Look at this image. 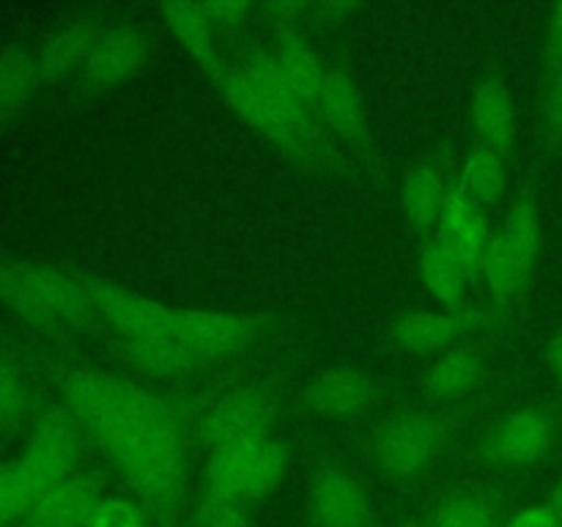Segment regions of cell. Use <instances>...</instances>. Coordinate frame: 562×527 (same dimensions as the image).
I'll use <instances>...</instances> for the list:
<instances>
[{"mask_svg": "<svg viewBox=\"0 0 562 527\" xmlns=\"http://www.w3.org/2000/svg\"><path fill=\"white\" fill-rule=\"evenodd\" d=\"M143 55H146V38L135 25L108 27L93 44L80 75L93 91H104L130 80L140 69Z\"/></svg>", "mask_w": 562, "mask_h": 527, "instance_id": "cell-13", "label": "cell"}, {"mask_svg": "<svg viewBox=\"0 0 562 527\" xmlns=\"http://www.w3.org/2000/svg\"><path fill=\"white\" fill-rule=\"evenodd\" d=\"M0 300L36 324H77L93 316L80 274L0 256Z\"/></svg>", "mask_w": 562, "mask_h": 527, "instance_id": "cell-3", "label": "cell"}, {"mask_svg": "<svg viewBox=\"0 0 562 527\" xmlns=\"http://www.w3.org/2000/svg\"><path fill=\"white\" fill-rule=\"evenodd\" d=\"M77 445H80V426L66 410H47L31 428L20 464L31 475L38 494L53 489L55 483L75 475Z\"/></svg>", "mask_w": 562, "mask_h": 527, "instance_id": "cell-7", "label": "cell"}, {"mask_svg": "<svg viewBox=\"0 0 562 527\" xmlns=\"http://www.w3.org/2000/svg\"><path fill=\"white\" fill-rule=\"evenodd\" d=\"M274 60H278L280 71L285 75L289 86L294 88L296 97L307 104V108L316 113L318 97H322L324 80H327V64L322 60V55L307 44V38L302 33L280 31L278 47H274Z\"/></svg>", "mask_w": 562, "mask_h": 527, "instance_id": "cell-18", "label": "cell"}, {"mask_svg": "<svg viewBox=\"0 0 562 527\" xmlns=\"http://www.w3.org/2000/svg\"><path fill=\"white\" fill-rule=\"evenodd\" d=\"M445 426L431 412H401L376 437V456L395 478H417L437 461Z\"/></svg>", "mask_w": 562, "mask_h": 527, "instance_id": "cell-6", "label": "cell"}, {"mask_svg": "<svg viewBox=\"0 0 562 527\" xmlns=\"http://www.w3.org/2000/svg\"><path fill=\"white\" fill-rule=\"evenodd\" d=\"M231 108L285 157L305 165H327L333 143L316 113L302 102L280 71L272 53H256L234 71L214 75Z\"/></svg>", "mask_w": 562, "mask_h": 527, "instance_id": "cell-1", "label": "cell"}, {"mask_svg": "<svg viewBox=\"0 0 562 527\" xmlns=\"http://www.w3.org/2000/svg\"><path fill=\"white\" fill-rule=\"evenodd\" d=\"M27 377L14 355H0V426H14L27 410Z\"/></svg>", "mask_w": 562, "mask_h": 527, "instance_id": "cell-32", "label": "cell"}, {"mask_svg": "<svg viewBox=\"0 0 562 527\" xmlns=\"http://www.w3.org/2000/svg\"><path fill=\"white\" fill-rule=\"evenodd\" d=\"M472 132L477 148H486L499 157H505L514 146L516 104L503 80H486L477 88L472 102Z\"/></svg>", "mask_w": 562, "mask_h": 527, "instance_id": "cell-16", "label": "cell"}, {"mask_svg": "<svg viewBox=\"0 0 562 527\" xmlns=\"http://www.w3.org/2000/svg\"><path fill=\"white\" fill-rule=\"evenodd\" d=\"M104 33L102 20L93 14H80L66 22L60 31H55L47 38L42 49L36 53L38 75L47 82H58L71 77L75 71H82L93 44Z\"/></svg>", "mask_w": 562, "mask_h": 527, "instance_id": "cell-14", "label": "cell"}, {"mask_svg": "<svg viewBox=\"0 0 562 527\" xmlns=\"http://www.w3.org/2000/svg\"><path fill=\"white\" fill-rule=\"evenodd\" d=\"M38 80L42 75H38L36 55L22 49L0 53V119L20 110L31 99Z\"/></svg>", "mask_w": 562, "mask_h": 527, "instance_id": "cell-28", "label": "cell"}, {"mask_svg": "<svg viewBox=\"0 0 562 527\" xmlns=\"http://www.w3.org/2000/svg\"><path fill=\"white\" fill-rule=\"evenodd\" d=\"M371 382L349 366L324 371L307 390V404L324 417L357 415L371 401Z\"/></svg>", "mask_w": 562, "mask_h": 527, "instance_id": "cell-19", "label": "cell"}, {"mask_svg": "<svg viewBox=\"0 0 562 527\" xmlns=\"http://www.w3.org/2000/svg\"><path fill=\"white\" fill-rule=\"evenodd\" d=\"M486 368L470 349H453L434 362L428 373V390L439 401H461L481 388Z\"/></svg>", "mask_w": 562, "mask_h": 527, "instance_id": "cell-25", "label": "cell"}, {"mask_svg": "<svg viewBox=\"0 0 562 527\" xmlns=\"http://www.w3.org/2000/svg\"><path fill=\"white\" fill-rule=\"evenodd\" d=\"M420 272L428 291H431L439 302H445V305L450 307L459 305V302L464 300L467 289H470V269H467L459 258L450 256L448 250H442L439 245H431L423 250Z\"/></svg>", "mask_w": 562, "mask_h": 527, "instance_id": "cell-26", "label": "cell"}, {"mask_svg": "<svg viewBox=\"0 0 562 527\" xmlns=\"http://www.w3.org/2000/svg\"><path fill=\"white\" fill-rule=\"evenodd\" d=\"M538 253H541L538 203L530 192H525L510 206L503 228L494 234L492 250H488L486 267H483L494 302L505 305L527 289L532 272H536Z\"/></svg>", "mask_w": 562, "mask_h": 527, "instance_id": "cell-4", "label": "cell"}, {"mask_svg": "<svg viewBox=\"0 0 562 527\" xmlns=\"http://www.w3.org/2000/svg\"><path fill=\"white\" fill-rule=\"evenodd\" d=\"M256 442L209 450L206 494L236 500V503L247 505V486H250L252 450H256Z\"/></svg>", "mask_w": 562, "mask_h": 527, "instance_id": "cell-22", "label": "cell"}, {"mask_svg": "<svg viewBox=\"0 0 562 527\" xmlns=\"http://www.w3.org/2000/svg\"><path fill=\"white\" fill-rule=\"evenodd\" d=\"M547 360H549V366H552L554 377H558L562 382V329H560V333H554L552 338H549Z\"/></svg>", "mask_w": 562, "mask_h": 527, "instance_id": "cell-39", "label": "cell"}, {"mask_svg": "<svg viewBox=\"0 0 562 527\" xmlns=\"http://www.w3.org/2000/svg\"><path fill=\"white\" fill-rule=\"evenodd\" d=\"M448 187H445L442 173L434 165H417L404 184V209L406 217L415 228L428 231L437 228L442 220L445 206H448Z\"/></svg>", "mask_w": 562, "mask_h": 527, "instance_id": "cell-23", "label": "cell"}, {"mask_svg": "<svg viewBox=\"0 0 562 527\" xmlns=\"http://www.w3.org/2000/svg\"><path fill=\"white\" fill-rule=\"evenodd\" d=\"M508 527H558V522L547 505H532V508L519 511Z\"/></svg>", "mask_w": 562, "mask_h": 527, "instance_id": "cell-37", "label": "cell"}, {"mask_svg": "<svg viewBox=\"0 0 562 527\" xmlns=\"http://www.w3.org/2000/svg\"><path fill=\"white\" fill-rule=\"evenodd\" d=\"M494 234L488 231L483 209L475 206L461 190L450 192L448 206L437 225V245L459 258L472 274L483 272Z\"/></svg>", "mask_w": 562, "mask_h": 527, "instance_id": "cell-11", "label": "cell"}, {"mask_svg": "<svg viewBox=\"0 0 562 527\" xmlns=\"http://www.w3.org/2000/svg\"><path fill=\"white\" fill-rule=\"evenodd\" d=\"M459 190L470 198L475 206H492L505 192V165L499 154L486 152V148H472L464 162Z\"/></svg>", "mask_w": 562, "mask_h": 527, "instance_id": "cell-27", "label": "cell"}, {"mask_svg": "<svg viewBox=\"0 0 562 527\" xmlns=\"http://www.w3.org/2000/svg\"><path fill=\"white\" fill-rule=\"evenodd\" d=\"M549 511H552L554 522H558V527H562V483H558V489L552 492V497H549Z\"/></svg>", "mask_w": 562, "mask_h": 527, "instance_id": "cell-40", "label": "cell"}, {"mask_svg": "<svg viewBox=\"0 0 562 527\" xmlns=\"http://www.w3.org/2000/svg\"><path fill=\"white\" fill-rule=\"evenodd\" d=\"M124 351L137 368L151 373H179L209 362V357L192 349L179 335H151V338L124 340Z\"/></svg>", "mask_w": 562, "mask_h": 527, "instance_id": "cell-21", "label": "cell"}, {"mask_svg": "<svg viewBox=\"0 0 562 527\" xmlns=\"http://www.w3.org/2000/svg\"><path fill=\"white\" fill-rule=\"evenodd\" d=\"M104 500L99 472H75L33 500L22 516V527H86Z\"/></svg>", "mask_w": 562, "mask_h": 527, "instance_id": "cell-9", "label": "cell"}, {"mask_svg": "<svg viewBox=\"0 0 562 527\" xmlns=\"http://www.w3.org/2000/svg\"><path fill=\"white\" fill-rule=\"evenodd\" d=\"M285 464H289V453L283 445L274 439H258L256 450H252V470H250V486H247V503L269 497L274 489L283 483Z\"/></svg>", "mask_w": 562, "mask_h": 527, "instance_id": "cell-30", "label": "cell"}, {"mask_svg": "<svg viewBox=\"0 0 562 527\" xmlns=\"http://www.w3.org/2000/svg\"><path fill=\"white\" fill-rule=\"evenodd\" d=\"M86 527H148L146 511L132 500L104 497Z\"/></svg>", "mask_w": 562, "mask_h": 527, "instance_id": "cell-34", "label": "cell"}, {"mask_svg": "<svg viewBox=\"0 0 562 527\" xmlns=\"http://www.w3.org/2000/svg\"><path fill=\"white\" fill-rule=\"evenodd\" d=\"M203 9H206V14L212 16V22L214 25H223V22H239L241 16L247 14V11H250V5H241V3H209V5H203Z\"/></svg>", "mask_w": 562, "mask_h": 527, "instance_id": "cell-38", "label": "cell"}, {"mask_svg": "<svg viewBox=\"0 0 562 527\" xmlns=\"http://www.w3.org/2000/svg\"><path fill=\"white\" fill-rule=\"evenodd\" d=\"M274 399L263 390H236L223 395L201 421V439L209 450L247 445L267 437Z\"/></svg>", "mask_w": 562, "mask_h": 527, "instance_id": "cell-8", "label": "cell"}, {"mask_svg": "<svg viewBox=\"0 0 562 527\" xmlns=\"http://www.w3.org/2000/svg\"><path fill=\"white\" fill-rule=\"evenodd\" d=\"M192 527H250L245 503L203 494L192 511Z\"/></svg>", "mask_w": 562, "mask_h": 527, "instance_id": "cell-33", "label": "cell"}, {"mask_svg": "<svg viewBox=\"0 0 562 527\" xmlns=\"http://www.w3.org/2000/svg\"><path fill=\"white\" fill-rule=\"evenodd\" d=\"M552 421L538 410H519L499 423L492 439L494 459L508 467H527L541 461L552 448Z\"/></svg>", "mask_w": 562, "mask_h": 527, "instance_id": "cell-15", "label": "cell"}, {"mask_svg": "<svg viewBox=\"0 0 562 527\" xmlns=\"http://www.w3.org/2000/svg\"><path fill=\"white\" fill-rule=\"evenodd\" d=\"M316 119L344 141H360L366 132V113L357 97V88L340 69H329L322 97L316 104Z\"/></svg>", "mask_w": 562, "mask_h": 527, "instance_id": "cell-20", "label": "cell"}, {"mask_svg": "<svg viewBox=\"0 0 562 527\" xmlns=\"http://www.w3.org/2000/svg\"><path fill=\"white\" fill-rule=\"evenodd\" d=\"M80 278L91 300L93 316H102V322L124 340L176 335V307L159 305L99 274H80Z\"/></svg>", "mask_w": 562, "mask_h": 527, "instance_id": "cell-5", "label": "cell"}, {"mask_svg": "<svg viewBox=\"0 0 562 527\" xmlns=\"http://www.w3.org/2000/svg\"><path fill=\"white\" fill-rule=\"evenodd\" d=\"M431 527H499V511L483 494H450L428 516Z\"/></svg>", "mask_w": 562, "mask_h": 527, "instance_id": "cell-29", "label": "cell"}, {"mask_svg": "<svg viewBox=\"0 0 562 527\" xmlns=\"http://www.w3.org/2000/svg\"><path fill=\"white\" fill-rule=\"evenodd\" d=\"M404 527H431V525H428V522H406Z\"/></svg>", "mask_w": 562, "mask_h": 527, "instance_id": "cell-41", "label": "cell"}, {"mask_svg": "<svg viewBox=\"0 0 562 527\" xmlns=\"http://www.w3.org/2000/svg\"><path fill=\"white\" fill-rule=\"evenodd\" d=\"M64 401L77 426L113 459L115 467L135 453L154 426L179 410L176 401L102 373H71L64 382Z\"/></svg>", "mask_w": 562, "mask_h": 527, "instance_id": "cell-2", "label": "cell"}, {"mask_svg": "<svg viewBox=\"0 0 562 527\" xmlns=\"http://www.w3.org/2000/svg\"><path fill=\"white\" fill-rule=\"evenodd\" d=\"M252 329L256 327L245 313L176 307V335L209 360L245 349L247 340L252 338Z\"/></svg>", "mask_w": 562, "mask_h": 527, "instance_id": "cell-12", "label": "cell"}, {"mask_svg": "<svg viewBox=\"0 0 562 527\" xmlns=\"http://www.w3.org/2000/svg\"><path fill=\"white\" fill-rule=\"evenodd\" d=\"M36 497L38 489L33 486L31 475L20 464V459L11 461V464H0V527L22 519Z\"/></svg>", "mask_w": 562, "mask_h": 527, "instance_id": "cell-31", "label": "cell"}, {"mask_svg": "<svg viewBox=\"0 0 562 527\" xmlns=\"http://www.w3.org/2000/svg\"><path fill=\"white\" fill-rule=\"evenodd\" d=\"M547 60L552 71L562 66V5H558L547 27Z\"/></svg>", "mask_w": 562, "mask_h": 527, "instance_id": "cell-36", "label": "cell"}, {"mask_svg": "<svg viewBox=\"0 0 562 527\" xmlns=\"http://www.w3.org/2000/svg\"><path fill=\"white\" fill-rule=\"evenodd\" d=\"M311 519L316 527H373V505L355 475L329 467L313 481Z\"/></svg>", "mask_w": 562, "mask_h": 527, "instance_id": "cell-10", "label": "cell"}, {"mask_svg": "<svg viewBox=\"0 0 562 527\" xmlns=\"http://www.w3.org/2000/svg\"><path fill=\"white\" fill-rule=\"evenodd\" d=\"M165 22H168L170 31L176 33L181 44H184L187 53L195 60H201V66L212 75H217L220 64L214 58V22L212 16L206 14L203 5L192 3H168L162 5Z\"/></svg>", "mask_w": 562, "mask_h": 527, "instance_id": "cell-24", "label": "cell"}, {"mask_svg": "<svg viewBox=\"0 0 562 527\" xmlns=\"http://www.w3.org/2000/svg\"><path fill=\"white\" fill-rule=\"evenodd\" d=\"M543 115H547V130L552 141H562V66L552 75V82H549L547 93V108H543Z\"/></svg>", "mask_w": 562, "mask_h": 527, "instance_id": "cell-35", "label": "cell"}, {"mask_svg": "<svg viewBox=\"0 0 562 527\" xmlns=\"http://www.w3.org/2000/svg\"><path fill=\"white\" fill-rule=\"evenodd\" d=\"M483 322H486L483 313H456V316H448V313H412V316H404L395 324L393 338L406 351L426 355V351L445 349L459 335L481 329Z\"/></svg>", "mask_w": 562, "mask_h": 527, "instance_id": "cell-17", "label": "cell"}]
</instances>
